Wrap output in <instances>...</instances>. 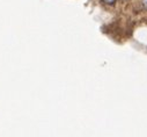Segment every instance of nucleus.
Segmentation results:
<instances>
[{
    "mask_svg": "<svg viewBox=\"0 0 147 137\" xmlns=\"http://www.w3.org/2000/svg\"><path fill=\"white\" fill-rule=\"evenodd\" d=\"M103 3H105L108 5H114L116 3V0H103Z\"/></svg>",
    "mask_w": 147,
    "mask_h": 137,
    "instance_id": "1",
    "label": "nucleus"
},
{
    "mask_svg": "<svg viewBox=\"0 0 147 137\" xmlns=\"http://www.w3.org/2000/svg\"><path fill=\"white\" fill-rule=\"evenodd\" d=\"M142 4H144V6L147 8V0H142Z\"/></svg>",
    "mask_w": 147,
    "mask_h": 137,
    "instance_id": "2",
    "label": "nucleus"
}]
</instances>
